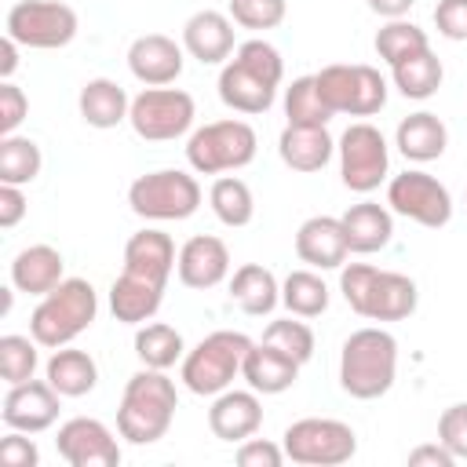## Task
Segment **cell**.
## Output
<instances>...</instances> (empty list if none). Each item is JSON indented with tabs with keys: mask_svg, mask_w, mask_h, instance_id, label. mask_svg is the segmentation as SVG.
<instances>
[{
	"mask_svg": "<svg viewBox=\"0 0 467 467\" xmlns=\"http://www.w3.org/2000/svg\"><path fill=\"white\" fill-rule=\"evenodd\" d=\"M281 77H285L281 51L270 40L252 36V40L237 44L230 62H223V69H219V99L234 113H248V117L266 113L274 106V99H277Z\"/></svg>",
	"mask_w": 467,
	"mask_h": 467,
	"instance_id": "6da1fadb",
	"label": "cell"
},
{
	"mask_svg": "<svg viewBox=\"0 0 467 467\" xmlns=\"http://www.w3.org/2000/svg\"><path fill=\"white\" fill-rule=\"evenodd\" d=\"M179 409V390L175 379L164 368H139L120 394L117 405V431L131 445H153L168 434L171 420Z\"/></svg>",
	"mask_w": 467,
	"mask_h": 467,
	"instance_id": "7a4b0ae2",
	"label": "cell"
},
{
	"mask_svg": "<svg viewBox=\"0 0 467 467\" xmlns=\"http://www.w3.org/2000/svg\"><path fill=\"white\" fill-rule=\"evenodd\" d=\"M339 292L347 306L368 321H405L416 314V303H420V288L412 277L398 270H379L368 263H343Z\"/></svg>",
	"mask_w": 467,
	"mask_h": 467,
	"instance_id": "3957f363",
	"label": "cell"
},
{
	"mask_svg": "<svg viewBox=\"0 0 467 467\" xmlns=\"http://www.w3.org/2000/svg\"><path fill=\"white\" fill-rule=\"evenodd\" d=\"M398 339L387 328H358L339 350V387L358 401H376L394 387Z\"/></svg>",
	"mask_w": 467,
	"mask_h": 467,
	"instance_id": "277c9868",
	"label": "cell"
},
{
	"mask_svg": "<svg viewBox=\"0 0 467 467\" xmlns=\"http://www.w3.org/2000/svg\"><path fill=\"white\" fill-rule=\"evenodd\" d=\"M99 317V296L91 288V281L84 277H62L47 296H40V303L29 314V336L47 347H69L80 332H88Z\"/></svg>",
	"mask_w": 467,
	"mask_h": 467,
	"instance_id": "5b68a950",
	"label": "cell"
},
{
	"mask_svg": "<svg viewBox=\"0 0 467 467\" xmlns=\"http://www.w3.org/2000/svg\"><path fill=\"white\" fill-rule=\"evenodd\" d=\"M252 339L244 332H230V328H219V332H208L193 350H186L182 358V368H179V379L190 394H201V398H215L223 394L237 376H241V361L248 354Z\"/></svg>",
	"mask_w": 467,
	"mask_h": 467,
	"instance_id": "8992f818",
	"label": "cell"
},
{
	"mask_svg": "<svg viewBox=\"0 0 467 467\" xmlns=\"http://www.w3.org/2000/svg\"><path fill=\"white\" fill-rule=\"evenodd\" d=\"M255 128L248 120H212L197 131H190L186 139V161L197 175H223V171H237L248 168L255 161Z\"/></svg>",
	"mask_w": 467,
	"mask_h": 467,
	"instance_id": "52a82bcc",
	"label": "cell"
},
{
	"mask_svg": "<svg viewBox=\"0 0 467 467\" xmlns=\"http://www.w3.org/2000/svg\"><path fill=\"white\" fill-rule=\"evenodd\" d=\"M128 204L139 219L179 223L201 208V182L182 168L146 171L128 186Z\"/></svg>",
	"mask_w": 467,
	"mask_h": 467,
	"instance_id": "ba28073f",
	"label": "cell"
},
{
	"mask_svg": "<svg viewBox=\"0 0 467 467\" xmlns=\"http://www.w3.org/2000/svg\"><path fill=\"white\" fill-rule=\"evenodd\" d=\"M281 449L292 463H303V467H339L358 452V434L343 420L306 416L285 427Z\"/></svg>",
	"mask_w": 467,
	"mask_h": 467,
	"instance_id": "9c48e42d",
	"label": "cell"
},
{
	"mask_svg": "<svg viewBox=\"0 0 467 467\" xmlns=\"http://www.w3.org/2000/svg\"><path fill=\"white\" fill-rule=\"evenodd\" d=\"M317 91L325 99V106L332 113H347V117H372L387 106V80L376 66L365 62H332L325 69L314 73Z\"/></svg>",
	"mask_w": 467,
	"mask_h": 467,
	"instance_id": "30bf717a",
	"label": "cell"
},
{
	"mask_svg": "<svg viewBox=\"0 0 467 467\" xmlns=\"http://www.w3.org/2000/svg\"><path fill=\"white\" fill-rule=\"evenodd\" d=\"M197 106L193 95L182 88H142L131 99L128 124L146 142H171L193 128Z\"/></svg>",
	"mask_w": 467,
	"mask_h": 467,
	"instance_id": "8fae6325",
	"label": "cell"
},
{
	"mask_svg": "<svg viewBox=\"0 0 467 467\" xmlns=\"http://www.w3.org/2000/svg\"><path fill=\"white\" fill-rule=\"evenodd\" d=\"M7 36L18 40L22 47H33V51H55V47H66L77 29H80V18L69 4L62 0H18L11 11H7V22H4Z\"/></svg>",
	"mask_w": 467,
	"mask_h": 467,
	"instance_id": "7c38bea8",
	"label": "cell"
},
{
	"mask_svg": "<svg viewBox=\"0 0 467 467\" xmlns=\"http://www.w3.org/2000/svg\"><path fill=\"white\" fill-rule=\"evenodd\" d=\"M336 153H339V179L354 193H372L390 171V146L383 131L368 120L347 124V131L336 142Z\"/></svg>",
	"mask_w": 467,
	"mask_h": 467,
	"instance_id": "4fadbf2b",
	"label": "cell"
},
{
	"mask_svg": "<svg viewBox=\"0 0 467 467\" xmlns=\"http://www.w3.org/2000/svg\"><path fill=\"white\" fill-rule=\"evenodd\" d=\"M387 204H390V212H398L427 230H438L452 219V193L434 175H427L420 168H409L387 182Z\"/></svg>",
	"mask_w": 467,
	"mask_h": 467,
	"instance_id": "5bb4252c",
	"label": "cell"
},
{
	"mask_svg": "<svg viewBox=\"0 0 467 467\" xmlns=\"http://www.w3.org/2000/svg\"><path fill=\"white\" fill-rule=\"evenodd\" d=\"M55 449L69 467H117L120 463V445L113 438V431L95 416L66 420L58 427Z\"/></svg>",
	"mask_w": 467,
	"mask_h": 467,
	"instance_id": "9a60e30c",
	"label": "cell"
},
{
	"mask_svg": "<svg viewBox=\"0 0 467 467\" xmlns=\"http://www.w3.org/2000/svg\"><path fill=\"white\" fill-rule=\"evenodd\" d=\"M58 409H62V394L47 379H26V383L7 387L0 420L7 423V431L40 434L58 420Z\"/></svg>",
	"mask_w": 467,
	"mask_h": 467,
	"instance_id": "2e32d148",
	"label": "cell"
},
{
	"mask_svg": "<svg viewBox=\"0 0 467 467\" xmlns=\"http://www.w3.org/2000/svg\"><path fill=\"white\" fill-rule=\"evenodd\" d=\"M182 62H186V47L175 44L171 36H164V33H142L128 47V69L146 88L175 84L179 73H182Z\"/></svg>",
	"mask_w": 467,
	"mask_h": 467,
	"instance_id": "e0dca14e",
	"label": "cell"
},
{
	"mask_svg": "<svg viewBox=\"0 0 467 467\" xmlns=\"http://www.w3.org/2000/svg\"><path fill=\"white\" fill-rule=\"evenodd\" d=\"M296 255L310 270H339L347 263V255H350L343 219H336V215H310L296 230Z\"/></svg>",
	"mask_w": 467,
	"mask_h": 467,
	"instance_id": "ac0fdd59",
	"label": "cell"
},
{
	"mask_svg": "<svg viewBox=\"0 0 467 467\" xmlns=\"http://www.w3.org/2000/svg\"><path fill=\"white\" fill-rule=\"evenodd\" d=\"M182 47L190 58H197L201 66H219L226 62L234 51H237V40H234V18L223 15V11H197L186 18L182 26Z\"/></svg>",
	"mask_w": 467,
	"mask_h": 467,
	"instance_id": "d6986e66",
	"label": "cell"
},
{
	"mask_svg": "<svg viewBox=\"0 0 467 467\" xmlns=\"http://www.w3.org/2000/svg\"><path fill=\"white\" fill-rule=\"evenodd\" d=\"M175 274L186 288H197V292L215 288L230 277V248L212 234H197L179 248Z\"/></svg>",
	"mask_w": 467,
	"mask_h": 467,
	"instance_id": "ffe728a7",
	"label": "cell"
},
{
	"mask_svg": "<svg viewBox=\"0 0 467 467\" xmlns=\"http://www.w3.org/2000/svg\"><path fill=\"white\" fill-rule=\"evenodd\" d=\"M179 263V252H175V241L164 234V230H139L128 237L124 244V274L131 277H142V281H153L161 288H168V277Z\"/></svg>",
	"mask_w": 467,
	"mask_h": 467,
	"instance_id": "44dd1931",
	"label": "cell"
},
{
	"mask_svg": "<svg viewBox=\"0 0 467 467\" xmlns=\"http://www.w3.org/2000/svg\"><path fill=\"white\" fill-rule=\"evenodd\" d=\"M208 427L219 441H244L252 438L259 427H263V405H259V394L248 387V390H223L215 394L212 409H208Z\"/></svg>",
	"mask_w": 467,
	"mask_h": 467,
	"instance_id": "7402d4cb",
	"label": "cell"
},
{
	"mask_svg": "<svg viewBox=\"0 0 467 467\" xmlns=\"http://www.w3.org/2000/svg\"><path fill=\"white\" fill-rule=\"evenodd\" d=\"M241 376L255 394H281L299 379V361L270 343H252L244 361H241Z\"/></svg>",
	"mask_w": 467,
	"mask_h": 467,
	"instance_id": "603a6c76",
	"label": "cell"
},
{
	"mask_svg": "<svg viewBox=\"0 0 467 467\" xmlns=\"http://www.w3.org/2000/svg\"><path fill=\"white\" fill-rule=\"evenodd\" d=\"M394 146H398V153H401L405 161L427 164V161H438V157L445 153V146H449V128L441 124L438 113L420 109V113H409V117L398 124Z\"/></svg>",
	"mask_w": 467,
	"mask_h": 467,
	"instance_id": "cb8c5ba5",
	"label": "cell"
},
{
	"mask_svg": "<svg viewBox=\"0 0 467 467\" xmlns=\"http://www.w3.org/2000/svg\"><path fill=\"white\" fill-rule=\"evenodd\" d=\"M339 219H343V230H347V244L358 255L383 252L390 244V237H394V215H390V208H383L376 201L350 204Z\"/></svg>",
	"mask_w": 467,
	"mask_h": 467,
	"instance_id": "d4e9b609",
	"label": "cell"
},
{
	"mask_svg": "<svg viewBox=\"0 0 467 467\" xmlns=\"http://www.w3.org/2000/svg\"><path fill=\"white\" fill-rule=\"evenodd\" d=\"M277 153L281 161L292 168V171H321L332 153H336V142L328 135V128H303V124H285L281 139H277Z\"/></svg>",
	"mask_w": 467,
	"mask_h": 467,
	"instance_id": "484cf974",
	"label": "cell"
},
{
	"mask_svg": "<svg viewBox=\"0 0 467 467\" xmlns=\"http://www.w3.org/2000/svg\"><path fill=\"white\" fill-rule=\"evenodd\" d=\"M62 252L51 244H29L11 259V285L29 296H47L62 281Z\"/></svg>",
	"mask_w": 467,
	"mask_h": 467,
	"instance_id": "4316f807",
	"label": "cell"
},
{
	"mask_svg": "<svg viewBox=\"0 0 467 467\" xmlns=\"http://www.w3.org/2000/svg\"><path fill=\"white\" fill-rule=\"evenodd\" d=\"M77 106H80L84 124L106 131V128H117L120 120H128L131 99H128V91H124L117 80H109V77H91V80L80 88Z\"/></svg>",
	"mask_w": 467,
	"mask_h": 467,
	"instance_id": "83f0119b",
	"label": "cell"
},
{
	"mask_svg": "<svg viewBox=\"0 0 467 467\" xmlns=\"http://www.w3.org/2000/svg\"><path fill=\"white\" fill-rule=\"evenodd\" d=\"M161 303H164V288L161 285L142 281V277H131L124 270H120V277L109 288V310L124 325H146V321H153V314L161 310Z\"/></svg>",
	"mask_w": 467,
	"mask_h": 467,
	"instance_id": "f1b7e54d",
	"label": "cell"
},
{
	"mask_svg": "<svg viewBox=\"0 0 467 467\" xmlns=\"http://www.w3.org/2000/svg\"><path fill=\"white\" fill-rule=\"evenodd\" d=\"M44 379L62 394V398H84L95 390L99 383V365L88 350H73V347H58L47 365H44Z\"/></svg>",
	"mask_w": 467,
	"mask_h": 467,
	"instance_id": "f546056e",
	"label": "cell"
},
{
	"mask_svg": "<svg viewBox=\"0 0 467 467\" xmlns=\"http://www.w3.org/2000/svg\"><path fill=\"white\" fill-rule=\"evenodd\" d=\"M230 299L252 314V317H263L270 314L277 303H281V285L274 277V270H266L263 263H244L234 270L230 277Z\"/></svg>",
	"mask_w": 467,
	"mask_h": 467,
	"instance_id": "4dcf8cb0",
	"label": "cell"
},
{
	"mask_svg": "<svg viewBox=\"0 0 467 467\" xmlns=\"http://www.w3.org/2000/svg\"><path fill=\"white\" fill-rule=\"evenodd\" d=\"M135 358L146 365V368H171L175 361L186 358V343L179 336V328L164 325V321H150V325H139L135 332Z\"/></svg>",
	"mask_w": 467,
	"mask_h": 467,
	"instance_id": "1f68e13d",
	"label": "cell"
},
{
	"mask_svg": "<svg viewBox=\"0 0 467 467\" xmlns=\"http://www.w3.org/2000/svg\"><path fill=\"white\" fill-rule=\"evenodd\" d=\"M390 77H394V88H398L405 99L423 102V99H431V95L441 88L445 69H441V58L427 47V51H420V55H412V58L390 66Z\"/></svg>",
	"mask_w": 467,
	"mask_h": 467,
	"instance_id": "d6a6232c",
	"label": "cell"
},
{
	"mask_svg": "<svg viewBox=\"0 0 467 467\" xmlns=\"http://www.w3.org/2000/svg\"><path fill=\"white\" fill-rule=\"evenodd\" d=\"M208 204H212L215 219L223 226H234V230L237 226H248L252 215H255V197H252L248 182L237 179V175H219L212 182V190H208Z\"/></svg>",
	"mask_w": 467,
	"mask_h": 467,
	"instance_id": "836d02e7",
	"label": "cell"
},
{
	"mask_svg": "<svg viewBox=\"0 0 467 467\" xmlns=\"http://www.w3.org/2000/svg\"><path fill=\"white\" fill-rule=\"evenodd\" d=\"M281 303L288 306L292 317H317L328 310V285L321 281L317 270H292L281 281Z\"/></svg>",
	"mask_w": 467,
	"mask_h": 467,
	"instance_id": "e575fe53",
	"label": "cell"
},
{
	"mask_svg": "<svg viewBox=\"0 0 467 467\" xmlns=\"http://www.w3.org/2000/svg\"><path fill=\"white\" fill-rule=\"evenodd\" d=\"M372 44H376V55H379L387 66H398V62H405V58H412V55H420V51L431 47L427 33H423L416 22H409V18H390V22H383Z\"/></svg>",
	"mask_w": 467,
	"mask_h": 467,
	"instance_id": "d590c367",
	"label": "cell"
},
{
	"mask_svg": "<svg viewBox=\"0 0 467 467\" xmlns=\"http://www.w3.org/2000/svg\"><path fill=\"white\" fill-rule=\"evenodd\" d=\"M44 168V153L33 139L26 135H0V182H15L26 186L40 175Z\"/></svg>",
	"mask_w": 467,
	"mask_h": 467,
	"instance_id": "8d00e7d4",
	"label": "cell"
},
{
	"mask_svg": "<svg viewBox=\"0 0 467 467\" xmlns=\"http://www.w3.org/2000/svg\"><path fill=\"white\" fill-rule=\"evenodd\" d=\"M285 117H288V124H303V128H328V120H332L336 113L325 106V99H321V91H317L314 73H310V77H296V80H292V88L285 91Z\"/></svg>",
	"mask_w": 467,
	"mask_h": 467,
	"instance_id": "74e56055",
	"label": "cell"
},
{
	"mask_svg": "<svg viewBox=\"0 0 467 467\" xmlns=\"http://www.w3.org/2000/svg\"><path fill=\"white\" fill-rule=\"evenodd\" d=\"M36 347H40V343H36L33 336H15V332L0 336V376H4L7 387L33 379V372H36V365H40Z\"/></svg>",
	"mask_w": 467,
	"mask_h": 467,
	"instance_id": "f35d334b",
	"label": "cell"
},
{
	"mask_svg": "<svg viewBox=\"0 0 467 467\" xmlns=\"http://www.w3.org/2000/svg\"><path fill=\"white\" fill-rule=\"evenodd\" d=\"M263 343L292 354L299 365H306L314 358V332L306 321H292V317H281V321H270L266 332H263Z\"/></svg>",
	"mask_w": 467,
	"mask_h": 467,
	"instance_id": "ab89813d",
	"label": "cell"
},
{
	"mask_svg": "<svg viewBox=\"0 0 467 467\" xmlns=\"http://www.w3.org/2000/svg\"><path fill=\"white\" fill-rule=\"evenodd\" d=\"M288 15L285 0H230V18L234 26L244 29H277Z\"/></svg>",
	"mask_w": 467,
	"mask_h": 467,
	"instance_id": "60d3db41",
	"label": "cell"
},
{
	"mask_svg": "<svg viewBox=\"0 0 467 467\" xmlns=\"http://www.w3.org/2000/svg\"><path fill=\"white\" fill-rule=\"evenodd\" d=\"M438 441L456 460H467V401H456L438 416Z\"/></svg>",
	"mask_w": 467,
	"mask_h": 467,
	"instance_id": "b9f144b4",
	"label": "cell"
},
{
	"mask_svg": "<svg viewBox=\"0 0 467 467\" xmlns=\"http://www.w3.org/2000/svg\"><path fill=\"white\" fill-rule=\"evenodd\" d=\"M26 113H29L26 91L11 80H0V135H15L18 124L26 120Z\"/></svg>",
	"mask_w": 467,
	"mask_h": 467,
	"instance_id": "7bdbcfd3",
	"label": "cell"
},
{
	"mask_svg": "<svg viewBox=\"0 0 467 467\" xmlns=\"http://www.w3.org/2000/svg\"><path fill=\"white\" fill-rule=\"evenodd\" d=\"M0 463L4 467H36L40 463V449L26 431H7L0 438Z\"/></svg>",
	"mask_w": 467,
	"mask_h": 467,
	"instance_id": "ee69618b",
	"label": "cell"
},
{
	"mask_svg": "<svg viewBox=\"0 0 467 467\" xmlns=\"http://www.w3.org/2000/svg\"><path fill=\"white\" fill-rule=\"evenodd\" d=\"M288 456L281 445L266 441V438H244L237 449V463L241 467H281Z\"/></svg>",
	"mask_w": 467,
	"mask_h": 467,
	"instance_id": "f6af8a7d",
	"label": "cell"
},
{
	"mask_svg": "<svg viewBox=\"0 0 467 467\" xmlns=\"http://www.w3.org/2000/svg\"><path fill=\"white\" fill-rule=\"evenodd\" d=\"M434 26L445 40H467V0H438Z\"/></svg>",
	"mask_w": 467,
	"mask_h": 467,
	"instance_id": "bcb514c9",
	"label": "cell"
},
{
	"mask_svg": "<svg viewBox=\"0 0 467 467\" xmlns=\"http://www.w3.org/2000/svg\"><path fill=\"white\" fill-rule=\"evenodd\" d=\"M26 212H29V201H26L22 186L0 182V226H4V230L18 226V223L26 219Z\"/></svg>",
	"mask_w": 467,
	"mask_h": 467,
	"instance_id": "7dc6e473",
	"label": "cell"
},
{
	"mask_svg": "<svg viewBox=\"0 0 467 467\" xmlns=\"http://www.w3.org/2000/svg\"><path fill=\"white\" fill-rule=\"evenodd\" d=\"M409 463H412V467H452L456 456H452L441 441H431V445H416V449L409 452Z\"/></svg>",
	"mask_w": 467,
	"mask_h": 467,
	"instance_id": "c3c4849f",
	"label": "cell"
},
{
	"mask_svg": "<svg viewBox=\"0 0 467 467\" xmlns=\"http://www.w3.org/2000/svg\"><path fill=\"white\" fill-rule=\"evenodd\" d=\"M365 4H368L372 15H379V18L390 22V18H405V15L412 11L416 0H365Z\"/></svg>",
	"mask_w": 467,
	"mask_h": 467,
	"instance_id": "681fc988",
	"label": "cell"
},
{
	"mask_svg": "<svg viewBox=\"0 0 467 467\" xmlns=\"http://www.w3.org/2000/svg\"><path fill=\"white\" fill-rule=\"evenodd\" d=\"M18 47L22 44L4 33V40H0V80H11V73L18 69Z\"/></svg>",
	"mask_w": 467,
	"mask_h": 467,
	"instance_id": "f907efd6",
	"label": "cell"
}]
</instances>
